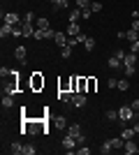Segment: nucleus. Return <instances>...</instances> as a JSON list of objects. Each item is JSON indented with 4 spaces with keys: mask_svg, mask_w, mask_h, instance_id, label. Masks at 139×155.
I'll return each instance as SVG.
<instances>
[{
    "mask_svg": "<svg viewBox=\"0 0 139 155\" xmlns=\"http://www.w3.org/2000/svg\"><path fill=\"white\" fill-rule=\"evenodd\" d=\"M132 28H134V30L139 32V19H132Z\"/></svg>",
    "mask_w": 139,
    "mask_h": 155,
    "instance_id": "nucleus-43",
    "label": "nucleus"
},
{
    "mask_svg": "<svg viewBox=\"0 0 139 155\" xmlns=\"http://www.w3.org/2000/svg\"><path fill=\"white\" fill-rule=\"evenodd\" d=\"M88 153H91V148H88L86 143H81L79 146V155H88Z\"/></svg>",
    "mask_w": 139,
    "mask_h": 155,
    "instance_id": "nucleus-39",
    "label": "nucleus"
},
{
    "mask_svg": "<svg viewBox=\"0 0 139 155\" xmlns=\"http://www.w3.org/2000/svg\"><path fill=\"white\" fill-rule=\"evenodd\" d=\"M130 51H132V53H139V39L130 42Z\"/></svg>",
    "mask_w": 139,
    "mask_h": 155,
    "instance_id": "nucleus-37",
    "label": "nucleus"
},
{
    "mask_svg": "<svg viewBox=\"0 0 139 155\" xmlns=\"http://www.w3.org/2000/svg\"><path fill=\"white\" fill-rule=\"evenodd\" d=\"M72 49H74V46L65 44V46H63V49H60V58H70V56H72Z\"/></svg>",
    "mask_w": 139,
    "mask_h": 155,
    "instance_id": "nucleus-25",
    "label": "nucleus"
},
{
    "mask_svg": "<svg viewBox=\"0 0 139 155\" xmlns=\"http://www.w3.org/2000/svg\"><path fill=\"white\" fill-rule=\"evenodd\" d=\"M86 102H88L86 93H74V95H72V104L77 107V109H81V107H86Z\"/></svg>",
    "mask_w": 139,
    "mask_h": 155,
    "instance_id": "nucleus-8",
    "label": "nucleus"
},
{
    "mask_svg": "<svg viewBox=\"0 0 139 155\" xmlns=\"http://www.w3.org/2000/svg\"><path fill=\"white\" fill-rule=\"evenodd\" d=\"M111 150H114V146H111V141H109V139H107V141H102V146H100V153L107 155V153H111Z\"/></svg>",
    "mask_w": 139,
    "mask_h": 155,
    "instance_id": "nucleus-17",
    "label": "nucleus"
},
{
    "mask_svg": "<svg viewBox=\"0 0 139 155\" xmlns=\"http://www.w3.org/2000/svg\"><path fill=\"white\" fill-rule=\"evenodd\" d=\"M2 107H5V109H12L14 107V95H2Z\"/></svg>",
    "mask_w": 139,
    "mask_h": 155,
    "instance_id": "nucleus-18",
    "label": "nucleus"
},
{
    "mask_svg": "<svg viewBox=\"0 0 139 155\" xmlns=\"http://www.w3.org/2000/svg\"><path fill=\"white\" fill-rule=\"evenodd\" d=\"M84 49H86V51H93V49H95V39L86 37V39H84Z\"/></svg>",
    "mask_w": 139,
    "mask_h": 155,
    "instance_id": "nucleus-28",
    "label": "nucleus"
},
{
    "mask_svg": "<svg viewBox=\"0 0 139 155\" xmlns=\"http://www.w3.org/2000/svg\"><path fill=\"white\" fill-rule=\"evenodd\" d=\"M30 86H33V91L44 88V77H42V72H33V77H30Z\"/></svg>",
    "mask_w": 139,
    "mask_h": 155,
    "instance_id": "nucleus-6",
    "label": "nucleus"
},
{
    "mask_svg": "<svg viewBox=\"0 0 139 155\" xmlns=\"http://www.w3.org/2000/svg\"><path fill=\"white\" fill-rule=\"evenodd\" d=\"M118 120H121V123L132 120V107H130V104H123V107L118 109Z\"/></svg>",
    "mask_w": 139,
    "mask_h": 155,
    "instance_id": "nucleus-2",
    "label": "nucleus"
},
{
    "mask_svg": "<svg viewBox=\"0 0 139 155\" xmlns=\"http://www.w3.org/2000/svg\"><path fill=\"white\" fill-rule=\"evenodd\" d=\"M116 88H118V91H127V88H130V81H127V79H118V86H116Z\"/></svg>",
    "mask_w": 139,
    "mask_h": 155,
    "instance_id": "nucleus-32",
    "label": "nucleus"
},
{
    "mask_svg": "<svg viewBox=\"0 0 139 155\" xmlns=\"http://www.w3.org/2000/svg\"><path fill=\"white\" fill-rule=\"evenodd\" d=\"M56 2H60V0H51V5H56Z\"/></svg>",
    "mask_w": 139,
    "mask_h": 155,
    "instance_id": "nucleus-45",
    "label": "nucleus"
},
{
    "mask_svg": "<svg viewBox=\"0 0 139 155\" xmlns=\"http://www.w3.org/2000/svg\"><path fill=\"white\" fill-rule=\"evenodd\" d=\"M121 137H123L125 141H127V139H132V137H134V127L132 130H123V134H121Z\"/></svg>",
    "mask_w": 139,
    "mask_h": 155,
    "instance_id": "nucleus-35",
    "label": "nucleus"
},
{
    "mask_svg": "<svg viewBox=\"0 0 139 155\" xmlns=\"http://www.w3.org/2000/svg\"><path fill=\"white\" fill-rule=\"evenodd\" d=\"M26 56H28L26 46H16V49H14V58L19 60V63H23V65H26Z\"/></svg>",
    "mask_w": 139,
    "mask_h": 155,
    "instance_id": "nucleus-10",
    "label": "nucleus"
},
{
    "mask_svg": "<svg viewBox=\"0 0 139 155\" xmlns=\"http://www.w3.org/2000/svg\"><path fill=\"white\" fill-rule=\"evenodd\" d=\"M121 63H123V60H121V58H116V56H111V58H109V67H111V70H118V67H121Z\"/></svg>",
    "mask_w": 139,
    "mask_h": 155,
    "instance_id": "nucleus-29",
    "label": "nucleus"
},
{
    "mask_svg": "<svg viewBox=\"0 0 139 155\" xmlns=\"http://www.w3.org/2000/svg\"><path fill=\"white\" fill-rule=\"evenodd\" d=\"M123 150H125L127 155H137V153H139V148H137V143H134L132 139H127V141H125V146H123Z\"/></svg>",
    "mask_w": 139,
    "mask_h": 155,
    "instance_id": "nucleus-11",
    "label": "nucleus"
},
{
    "mask_svg": "<svg viewBox=\"0 0 139 155\" xmlns=\"http://www.w3.org/2000/svg\"><path fill=\"white\" fill-rule=\"evenodd\" d=\"M134 63H137V53H132V51L125 53V58H123V65H134Z\"/></svg>",
    "mask_w": 139,
    "mask_h": 155,
    "instance_id": "nucleus-19",
    "label": "nucleus"
},
{
    "mask_svg": "<svg viewBox=\"0 0 139 155\" xmlns=\"http://www.w3.org/2000/svg\"><path fill=\"white\" fill-rule=\"evenodd\" d=\"M116 118H118V111H116V109L107 111V120H116Z\"/></svg>",
    "mask_w": 139,
    "mask_h": 155,
    "instance_id": "nucleus-36",
    "label": "nucleus"
},
{
    "mask_svg": "<svg viewBox=\"0 0 139 155\" xmlns=\"http://www.w3.org/2000/svg\"><path fill=\"white\" fill-rule=\"evenodd\" d=\"M91 12H93V14L102 12V2H98V0H93V5H91Z\"/></svg>",
    "mask_w": 139,
    "mask_h": 155,
    "instance_id": "nucleus-33",
    "label": "nucleus"
},
{
    "mask_svg": "<svg viewBox=\"0 0 139 155\" xmlns=\"http://www.w3.org/2000/svg\"><path fill=\"white\" fill-rule=\"evenodd\" d=\"M67 35H70V37L79 35V23H77V21H70V23H67Z\"/></svg>",
    "mask_w": 139,
    "mask_h": 155,
    "instance_id": "nucleus-13",
    "label": "nucleus"
},
{
    "mask_svg": "<svg viewBox=\"0 0 139 155\" xmlns=\"http://www.w3.org/2000/svg\"><path fill=\"white\" fill-rule=\"evenodd\" d=\"M49 134L51 130L44 125V120H30L23 116V125H21V134Z\"/></svg>",
    "mask_w": 139,
    "mask_h": 155,
    "instance_id": "nucleus-1",
    "label": "nucleus"
},
{
    "mask_svg": "<svg viewBox=\"0 0 139 155\" xmlns=\"http://www.w3.org/2000/svg\"><path fill=\"white\" fill-rule=\"evenodd\" d=\"M125 67V74L127 77H134V65H123Z\"/></svg>",
    "mask_w": 139,
    "mask_h": 155,
    "instance_id": "nucleus-38",
    "label": "nucleus"
},
{
    "mask_svg": "<svg viewBox=\"0 0 139 155\" xmlns=\"http://www.w3.org/2000/svg\"><path fill=\"white\" fill-rule=\"evenodd\" d=\"M53 37H56V30H53V28H44V30H42V28H37L33 39H53Z\"/></svg>",
    "mask_w": 139,
    "mask_h": 155,
    "instance_id": "nucleus-3",
    "label": "nucleus"
},
{
    "mask_svg": "<svg viewBox=\"0 0 139 155\" xmlns=\"http://www.w3.org/2000/svg\"><path fill=\"white\" fill-rule=\"evenodd\" d=\"M35 26L42 28V30H44V28H51L49 26V19H35Z\"/></svg>",
    "mask_w": 139,
    "mask_h": 155,
    "instance_id": "nucleus-30",
    "label": "nucleus"
},
{
    "mask_svg": "<svg viewBox=\"0 0 139 155\" xmlns=\"http://www.w3.org/2000/svg\"><path fill=\"white\" fill-rule=\"evenodd\" d=\"M134 132H139V120H137V123H134Z\"/></svg>",
    "mask_w": 139,
    "mask_h": 155,
    "instance_id": "nucleus-44",
    "label": "nucleus"
},
{
    "mask_svg": "<svg viewBox=\"0 0 139 155\" xmlns=\"http://www.w3.org/2000/svg\"><path fill=\"white\" fill-rule=\"evenodd\" d=\"M65 7H67V0H60V2L53 5V12H60V9H65Z\"/></svg>",
    "mask_w": 139,
    "mask_h": 155,
    "instance_id": "nucleus-34",
    "label": "nucleus"
},
{
    "mask_svg": "<svg viewBox=\"0 0 139 155\" xmlns=\"http://www.w3.org/2000/svg\"><path fill=\"white\" fill-rule=\"evenodd\" d=\"M9 153L21 155V153H23V143H21V141H12V146H9Z\"/></svg>",
    "mask_w": 139,
    "mask_h": 155,
    "instance_id": "nucleus-15",
    "label": "nucleus"
},
{
    "mask_svg": "<svg viewBox=\"0 0 139 155\" xmlns=\"http://www.w3.org/2000/svg\"><path fill=\"white\" fill-rule=\"evenodd\" d=\"M88 91V77H79V93Z\"/></svg>",
    "mask_w": 139,
    "mask_h": 155,
    "instance_id": "nucleus-26",
    "label": "nucleus"
},
{
    "mask_svg": "<svg viewBox=\"0 0 139 155\" xmlns=\"http://www.w3.org/2000/svg\"><path fill=\"white\" fill-rule=\"evenodd\" d=\"M79 19H84V14H81V9L77 7V9L70 12V21H77V23H79Z\"/></svg>",
    "mask_w": 139,
    "mask_h": 155,
    "instance_id": "nucleus-22",
    "label": "nucleus"
},
{
    "mask_svg": "<svg viewBox=\"0 0 139 155\" xmlns=\"http://www.w3.org/2000/svg\"><path fill=\"white\" fill-rule=\"evenodd\" d=\"M37 153V148H35L33 143H26V146H23V155H35Z\"/></svg>",
    "mask_w": 139,
    "mask_h": 155,
    "instance_id": "nucleus-31",
    "label": "nucleus"
},
{
    "mask_svg": "<svg viewBox=\"0 0 139 155\" xmlns=\"http://www.w3.org/2000/svg\"><path fill=\"white\" fill-rule=\"evenodd\" d=\"M109 141H111L114 148H123V146H125V139H123V137H114V139H109Z\"/></svg>",
    "mask_w": 139,
    "mask_h": 155,
    "instance_id": "nucleus-20",
    "label": "nucleus"
},
{
    "mask_svg": "<svg viewBox=\"0 0 139 155\" xmlns=\"http://www.w3.org/2000/svg\"><path fill=\"white\" fill-rule=\"evenodd\" d=\"M70 91L79 93V77H70Z\"/></svg>",
    "mask_w": 139,
    "mask_h": 155,
    "instance_id": "nucleus-23",
    "label": "nucleus"
},
{
    "mask_svg": "<svg viewBox=\"0 0 139 155\" xmlns=\"http://www.w3.org/2000/svg\"><path fill=\"white\" fill-rule=\"evenodd\" d=\"M91 5H93V0H77V7L81 9V14H84V19H91Z\"/></svg>",
    "mask_w": 139,
    "mask_h": 155,
    "instance_id": "nucleus-5",
    "label": "nucleus"
},
{
    "mask_svg": "<svg viewBox=\"0 0 139 155\" xmlns=\"http://www.w3.org/2000/svg\"><path fill=\"white\" fill-rule=\"evenodd\" d=\"M125 39H127V42H134V39H139V32L134 30V28H130V30L125 32Z\"/></svg>",
    "mask_w": 139,
    "mask_h": 155,
    "instance_id": "nucleus-24",
    "label": "nucleus"
},
{
    "mask_svg": "<svg viewBox=\"0 0 139 155\" xmlns=\"http://www.w3.org/2000/svg\"><path fill=\"white\" fill-rule=\"evenodd\" d=\"M2 19H5V23H9V26H16V23H21V21H23V19H19V14H14V12L2 14Z\"/></svg>",
    "mask_w": 139,
    "mask_h": 155,
    "instance_id": "nucleus-9",
    "label": "nucleus"
},
{
    "mask_svg": "<svg viewBox=\"0 0 139 155\" xmlns=\"http://www.w3.org/2000/svg\"><path fill=\"white\" fill-rule=\"evenodd\" d=\"M95 88H98V79H95V77H88V91L86 93H95Z\"/></svg>",
    "mask_w": 139,
    "mask_h": 155,
    "instance_id": "nucleus-27",
    "label": "nucleus"
},
{
    "mask_svg": "<svg viewBox=\"0 0 139 155\" xmlns=\"http://www.w3.org/2000/svg\"><path fill=\"white\" fill-rule=\"evenodd\" d=\"M12 28L14 26H9V23H2V28H0V37H9V35H12Z\"/></svg>",
    "mask_w": 139,
    "mask_h": 155,
    "instance_id": "nucleus-21",
    "label": "nucleus"
},
{
    "mask_svg": "<svg viewBox=\"0 0 139 155\" xmlns=\"http://www.w3.org/2000/svg\"><path fill=\"white\" fill-rule=\"evenodd\" d=\"M23 21H30V23H35V12H28V14H26V19H23Z\"/></svg>",
    "mask_w": 139,
    "mask_h": 155,
    "instance_id": "nucleus-40",
    "label": "nucleus"
},
{
    "mask_svg": "<svg viewBox=\"0 0 139 155\" xmlns=\"http://www.w3.org/2000/svg\"><path fill=\"white\" fill-rule=\"evenodd\" d=\"M53 42H56V44H58L60 49H63V46L67 44V37H65V32H60V30H58V32H56V37H53Z\"/></svg>",
    "mask_w": 139,
    "mask_h": 155,
    "instance_id": "nucleus-14",
    "label": "nucleus"
},
{
    "mask_svg": "<svg viewBox=\"0 0 139 155\" xmlns=\"http://www.w3.org/2000/svg\"><path fill=\"white\" fill-rule=\"evenodd\" d=\"M72 95H74L72 91H58V100L60 102H70L72 104Z\"/></svg>",
    "mask_w": 139,
    "mask_h": 155,
    "instance_id": "nucleus-12",
    "label": "nucleus"
},
{
    "mask_svg": "<svg viewBox=\"0 0 139 155\" xmlns=\"http://www.w3.org/2000/svg\"><path fill=\"white\" fill-rule=\"evenodd\" d=\"M53 127H58V130H65V127H67V120H65L63 116H56V118H53Z\"/></svg>",
    "mask_w": 139,
    "mask_h": 155,
    "instance_id": "nucleus-16",
    "label": "nucleus"
},
{
    "mask_svg": "<svg viewBox=\"0 0 139 155\" xmlns=\"http://www.w3.org/2000/svg\"><path fill=\"white\" fill-rule=\"evenodd\" d=\"M77 146H79V143H77V139H74V137H70V134H65V137H63V148H65V153H70V155H72Z\"/></svg>",
    "mask_w": 139,
    "mask_h": 155,
    "instance_id": "nucleus-4",
    "label": "nucleus"
},
{
    "mask_svg": "<svg viewBox=\"0 0 139 155\" xmlns=\"http://www.w3.org/2000/svg\"><path fill=\"white\" fill-rule=\"evenodd\" d=\"M21 28H23V37H35V30H37L35 23H30V21H21Z\"/></svg>",
    "mask_w": 139,
    "mask_h": 155,
    "instance_id": "nucleus-7",
    "label": "nucleus"
},
{
    "mask_svg": "<svg viewBox=\"0 0 139 155\" xmlns=\"http://www.w3.org/2000/svg\"><path fill=\"white\" fill-rule=\"evenodd\" d=\"M130 107H132V111H139V100H132V102H130Z\"/></svg>",
    "mask_w": 139,
    "mask_h": 155,
    "instance_id": "nucleus-41",
    "label": "nucleus"
},
{
    "mask_svg": "<svg viewBox=\"0 0 139 155\" xmlns=\"http://www.w3.org/2000/svg\"><path fill=\"white\" fill-rule=\"evenodd\" d=\"M114 56H116V58H121V60H123V58H125V51H121V49H118V51L114 53Z\"/></svg>",
    "mask_w": 139,
    "mask_h": 155,
    "instance_id": "nucleus-42",
    "label": "nucleus"
}]
</instances>
